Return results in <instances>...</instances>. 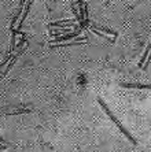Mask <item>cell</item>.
I'll return each mask as SVG.
<instances>
[{"label": "cell", "mask_w": 151, "mask_h": 152, "mask_svg": "<svg viewBox=\"0 0 151 152\" xmlns=\"http://www.w3.org/2000/svg\"><path fill=\"white\" fill-rule=\"evenodd\" d=\"M78 34H80V30H74V32H71V33H67L66 36H59V37H56V39L52 40L49 44H56V42L66 41V40H69V39H74V37H77Z\"/></svg>", "instance_id": "6da1fadb"}, {"label": "cell", "mask_w": 151, "mask_h": 152, "mask_svg": "<svg viewBox=\"0 0 151 152\" xmlns=\"http://www.w3.org/2000/svg\"><path fill=\"white\" fill-rule=\"evenodd\" d=\"M116 125H117V126H118V129H119V130H121V132H122V133H124V136H125V137H127L128 140H129V141L132 142V144H133V145H136V144H137V141H136V140H135L133 137H132V134H130L129 132H128L127 129H125V127H124L122 125H121V122H119V121H117V122H116Z\"/></svg>", "instance_id": "7a4b0ae2"}, {"label": "cell", "mask_w": 151, "mask_h": 152, "mask_svg": "<svg viewBox=\"0 0 151 152\" xmlns=\"http://www.w3.org/2000/svg\"><path fill=\"white\" fill-rule=\"evenodd\" d=\"M89 29H91L92 32L95 33H105V34H110L111 36V37H114V39H116L117 37V34L116 33H113V32H110L109 29H106V28H98V26H94V25H89Z\"/></svg>", "instance_id": "3957f363"}, {"label": "cell", "mask_w": 151, "mask_h": 152, "mask_svg": "<svg viewBox=\"0 0 151 152\" xmlns=\"http://www.w3.org/2000/svg\"><path fill=\"white\" fill-rule=\"evenodd\" d=\"M76 22L71 21V19H67V21H58V22H54L49 25V28H65V26H74Z\"/></svg>", "instance_id": "277c9868"}, {"label": "cell", "mask_w": 151, "mask_h": 152, "mask_svg": "<svg viewBox=\"0 0 151 152\" xmlns=\"http://www.w3.org/2000/svg\"><path fill=\"white\" fill-rule=\"evenodd\" d=\"M98 102H99V104L102 106V108H103V110L106 111V114H107V115H109V117L113 119V122L116 124V122H117V121H118V119H117V118L114 117V115H113V113H111V111H110V108H109V107H107V106H106V103L103 102V100L100 99V97H98Z\"/></svg>", "instance_id": "5b68a950"}, {"label": "cell", "mask_w": 151, "mask_h": 152, "mask_svg": "<svg viewBox=\"0 0 151 152\" xmlns=\"http://www.w3.org/2000/svg\"><path fill=\"white\" fill-rule=\"evenodd\" d=\"M24 51H25V47H24V48H22V50H21V51H18V52H17V53H15V55H13V59H11L10 64H8V66H7V70H6V71H4V73H3V77H6V74H7L8 71H10V69H11V67H13V64H14V63H15V60H17V59H18V56H21L22 53H24Z\"/></svg>", "instance_id": "8992f818"}, {"label": "cell", "mask_w": 151, "mask_h": 152, "mask_svg": "<svg viewBox=\"0 0 151 152\" xmlns=\"http://www.w3.org/2000/svg\"><path fill=\"white\" fill-rule=\"evenodd\" d=\"M124 88H136V89H151V85L144 84H122Z\"/></svg>", "instance_id": "52a82bcc"}, {"label": "cell", "mask_w": 151, "mask_h": 152, "mask_svg": "<svg viewBox=\"0 0 151 152\" xmlns=\"http://www.w3.org/2000/svg\"><path fill=\"white\" fill-rule=\"evenodd\" d=\"M32 110H28V108H19V110H14V111H7V114H28Z\"/></svg>", "instance_id": "ba28073f"}, {"label": "cell", "mask_w": 151, "mask_h": 152, "mask_svg": "<svg viewBox=\"0 0 151 152\" xmlns=\"http://www.w3.org/2000/svg\"><path fill=\"white\" fill-rule=\"evenodd\" d=\"M150 42H151V41H150Z\"/></svg>", "instance_id": "9c48e42d"}]
</instances>
